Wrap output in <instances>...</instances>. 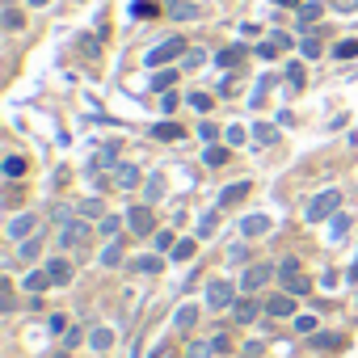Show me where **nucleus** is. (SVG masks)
<instances>
[{"instance_id":"nucleus-1","label":"nucleus","mask_w":358,"mask_h":358,"mask_svg":"<svg viewBox=\"0 0 358 358\" xmlns=\"http://www.w3.org/2000/svg\"><path fill=\"white\" fill-rule=\"evenodd\" d=\"M337 207H341V190H320L316 199H308L303 220H308V224H324V220H333Z\"/></svg>"},{"instance_id":"nucleus-2","label":"nucleus","mask_w":358,"mask_h":358,"mask_svg":"<svg viewBox=\"0 0 358 358\" xmlns=\"http://www.w3.org/2000/svg\"><path fill=\"white\" fill-rule=\"evenodd\" d=\"M232 303H236L232 278H211V282H207V308H211V312H232Z\"/></svg>"},{"instance_id":"nucleus-3","label":"nucleus","mask_w":358,"mask_h":358,"mask_svg":"<svg viewBox=\"0 0 358 358\" xmlns=\"http://www.w3.org/2000/svg\"><path fill=\"white\" fill-rule=\"evenodd\" d=\"M177 55H186V38H164L160 47L148 51V68H160V64H173Z\"/></svg>"},{"instance_id":"nucleus-4","label":"nucleus","mask_w":358,"mask_h":358,"mask_svg":"<svg viewBox=\"0 0 358 358\" xmlns=\"http://www.w3.org/2000/svg\"><path fill=\"white\" fill-rule=\"evenodd\" d=\"M89 236H93V228H89L85 220H68V224L59 228V245H64V249H80V245H89Z\"/></svg>"},{"instance_id":"nucleus-5","label":"nucleus","mask_w":358,"mask_h":358,"mask_svg":"<svg viewBox=\"0 0 358 358\" xmlns=\"http://www.w3.org/2000/svg\"><path fill=\"white\" fill-rule=\"evenodd\" d=\"M270 278H274L270 262H257V266H249V270L241 274V291H245V295H253V291H262V287H266Z\"/></svg>"},{"instance_id":"nucleus-6","label":"nucleus","mask_w":358,"mask_h":358,"mask_svg":"<svg viewBox=\"0 0 358 358\" xmlns=\"http://www.w3.org/2000/svg\"><path fill=\"white\" fill-rule=\"evenodd\" d=\"M127 228L135 236H156V220H152V207H131L127 211Z\"/></svg>"},{"instance_id":"nucleus-7","label":"nucleus","mask_w":358,"mask_h":358,"mask_svg":"<svg viewBox=\"0 0 358 358\" xmlns=\"http://www.w3.org/2000/svg\"><path fill=\"white\" fill-rule=\"evenodd\" d=\"M262 312H266V303H257L253 295H241V299L232 303V320H236V324H253Z\"/></svg>"},{"instance_id":"nucleus-8","label":"nucleus","mask_w":358,"mask_h":358,"mask_svg":"<svg viewBox=\"0 0 358 358\" xmlns=\"http://www.w3.org/2000/svg\"><path fill=\"white\" fill-rule=\"evenodd\" d=\"M266 312H270V320H287V316H295V295H291V291L270 295V299H266Z\"/></svg>"},{"instance_id":"nucleus-9","label":"nucleus","mask_w":358,"mask_h":358,"mask_svg":"<svg viewBox=\"0 0 358 358\" xmlns=\"http://www.w3.org/2000/svg\"><path fill=\"white\" fill-rule=\"evenodd\" d=\"M43 270L51 274V282H55V287H68V282L76 278V270H72V262H68V257H51Z\"/></svg>"},{"instance_id":"nucleus-10","label":"nucleus","mask_w":358,"mask_h":358,"mask_svg":"<svg viewBox=\"0 0 358 358\" xmlns=\"http://www.w3.org/2000/svg\"><path fill=\"white\" fill-rule=\"evenodd\" d=\"M34 232H38V215H34V211L9 220V236H13V241H26V236H34Z\"/></svg>"},{"instance_id":"nucleus-11","label":"nucleus","mask_w":358,"mask_h":358,"mask_svg":"<svg viewBox=\"0 0 358 358\" xmlns=\"http://www.w3.org/2000/svg\"><path fill=\"white\" fill-rule=\"evenodd\" d=\"M47 287H55L47 270H30V274L22 278V291H30V295H38V291H47Z\"/></svg>"},{"instance_id":"nucleus-12","label":"nucleus","mask_w":358,"mask_h":358,"mask_svg":"<svg viewBox=\"0 0 358 358\" xmlns=\"http://www.w3.org/2000/svg\"><path fill=\"white\" fill-rule=\"evenodd\" d=\"M114 182H118V190H135L139 186V169L135 164H118L114 169Z\"/></svg>"},{"instance_id":"nucleus-13","label":"nucleus","mask_w":358,"mask_h":358,"mask_svg":"<svg viewBox=\"0 0 358 358\" xmlns=\"http://www.w3.org/2000/svg\"><path fill=\"white\" fill-rule=\"evenodd\" d=\"M241 232L245 236H266L270 232V215H245L241 220Z\"/></svg>"},{"instance_id":"nucleus-14","label":"nucleus","mask_w":358,"mask_h":358,"mask_svg":"<svg viewBox=\"0 0 358 358\" xmlns=\"http://www.w3.org/2000/svg\"><path fill=\"white\" fill-rule=\"evenodd\" d=\"M110 345H114V329H106V324H101V329H93V333H89V350L106 354Z\"/></svg>"},{"instance_id":"nucleus-15","label":"nucleus","mask_w":358,"mask_h":358,"mask_svg":"<svg viewBox=\"0 0 358 358\" xmlns=\"http://www.w3.org/2000/svg\"><path fill=\"white\" fill-rule=\"evenodd\" d=\"M177 329H182V333H190L194 324H199V308L194 303H182V308H177V320H173Z\"/></svg>"},{"instance_id":"nucleus-16","label":"nucleus","mask_w":358,"mask_h":358,"mask_svg":"<svg viewBox=\"0 0 358 358\" xmlns=\"http://www.w3.org/2000/svg\"><path fill=\"white\" fill-rule=\"evenodd\" d=\"M169 17H177V22H194L199 9L190 5V0H173V5H169Z\"/></svg>"},{"instance_id":"nucleus-17","label":"nucleus","mask_w":358,"mask_h":358,"mask_svg":"<svg viewBox=\"0 0 358 358\" xmlns=\"http://www.w3.org/2000/svg\"><path fill=\"white\" fill-rule=\"evenodd\" d=\"M38 253H43V241H38V232H34V236H26V241L17 245V257H22V262H34Z\"/></svg>"},{"instance_id":"nucleus-18","label":"nucleus","mask_w":358,"mask_h":358,"mask_svg":"<svg viewBox=\"0 0 358 358\" xmlns=\"http://www.w3.org/2000/svg\"><path fill=\"white\" fill-rule=\"evenodd\" d=\"M308 345H312V350H341V337H337V333H312Z\"/></svg>"},{"instance_id":"nucleus-19","label":"nucleus","mask_w":358,"mask_h":358,"mask_svg":"<svg viewBox=\"0 0 358 358\" xmlns=\"http://www.w3.org/2000/svg\"><path fill=\"white\" fill-rule=\"evenodd\" d=\"M114 164H118V148H114V143H106V148L93 156V169H114Z\"/></svg>"},{"instance_id":"nucleus-20","label":"nucleus","mask_w":358,"mask_h":358,"mask_svg":"<svg viewBox=\"0 0 358 358\" xmlns=\"http://www.w3.org/2000/svg\"><path fill=\"white\" fill-rule=\"evenodd\" d=\"M249 194V182H236V186H228L224 194H220V207H232V203H241Z\"/></svg>"},{"instance_id":"nucleus-21","label":"nucleus","mask_w":358,"mask_h":358,"mask_svg":"<svg viewBox=\"0 0 358 358\" xmlns=\"http://www.w3.org/2000/svg\"><path fill=\"white\" fill-rule=\"evenodd\" d=\"M228 156H232V148H220V143H211V148H207V156H203V160H207V164H211V169H220V164H228Z\"/></svg>"},{"instance_id":"nucleus-22","label":"nucleus","mask_w":358,"mask_h":358,"mask_svg":"<svg viewBox=\"0 0 358 358\" xmlns=\"http://www.w3.org/2000/svg\"><path fill=\"white\" fill-rule=\"evenodd\" d=\"M299 274H303L299 257H282V262H278V278H282V282H287V278H299Z\"/></svg>"},{"instance_id":"nucleus-23","label":"nucleus","mask_w":358,"mask_h":358,"mask_svg":"<svg viewBox=\"0 0 358 358\" xmlns=\"http://www.w3.org/2000/svg\"><path fill=\"white\" fill-rule=\"evenodd\" d=\"M220 350H215V341H190V350H186V358H215Z\"/></svg>"},{"instance_id":"nucleus-24","label":"nucleus","mask_w":358,"mask_h":358,"mask_svg":"<svg viewBox=\"0 0 358 358\" xmlns=\"http://www.w3.org/2000/svg\"><path fill=\"white\" fill-rule=\"evenodd\" d=\"M152 135H156V139H182L186 131L177 127V122H156V127H152Z\"/></svg>"},{"instance_id":"nucleus-25","label":"nucleus","mask_w":358,"mask_h":358,"mask_svg":"<svg viewBox=\"0 0 358 358\" xmlns=\"http://www.w3.org/2000/svg\"><path fill=\"white\" fill-rule=\"evenodd\" d=\"M320 13H324V5H299V26H312V22H320Z\"/></svg>"},{"instance_id":"nucleus-26","label":"nucleus","mask_w":358,"mask_h":358,"mask_svg":"<svg viewBox=\"0 0 358 358\" xmlns=\"http://www.w3.org/2000/svg\"><path fill=\"white\" fill-rule=\"evenodd\" d=\"M253 139H257V143H278V131H274L270 122H257V127H253Z\"/></svg>"},{"instance_id":"nucleus-27","label":"nucleus","mask_w":358,"mask_h":358,"mask_svg":"<svg viewBox=\"0 0 358 358\" xmlns=\"http://www.w3.org/2000/svg\"><path fill=\"white\" fill-rule=\"evenodd\" d=\"M135 270H139V274H160L164 262H160V257H135Z\"/></svg>"},{"instance_id":"nucleus-28","label":"nucleus","mask_w":358,"mask_h":358,"mask_svg":"<svg viewBox=\"0 0 358 358\" xmlns=\"http://www.w3.org/2000/svg\"><path fill=\"white\" fill-rule=\"evenodd\" d=\"M143 194H148V203H156L160 194H164V177L156 173V177H148V186H143Z\"/></svg>"},{"instance_id":"nucleus-29","label":"nucleus","mask_w":358,"mask_h":358,"mask_svg":"<svg viewBox=\"0 0 358 358\" xmlns=\"http://www.w3.org/2000/svg\"><path fill=\"white\" fill-rule=\"evenodd\" d=\"M282 291H291V295H308V291H312V282L299 274V278H287V282H282Z\"/></svg>"},{"instance_id":"nucleus-30","label":"nucleus","mask_w":358,"mask_h":358,"mask_svg":"<svg viewBox=\"0 0 358 358\" xmlns=\"http://www.w3.org/2000/svg\"><path fill=\"white\" fill-rule=\"evenodd\" d=\"M333 55H337V59H354V55H358V38H345V43H337V47H333Z\"/></svg>"},{"instance_id":"nucleus-31","label":"nucleus","mask_w":358,"mask_h":358,"mask_svg":"<svg viewBox=\"0 0 358 358\" xmlns=\"http://www.w3.org/2000/svg\"><path fill=\"white\" fill-rule=\"evenodd\" d=\"M22 26H26V17H22L13 5H5V30H22Z\"/></svg>"},{"instance_id":"nucleus-32","label":"nucleus","mask_w":358,"mask_h":358,"mask_svg":"<svg viewBox=\"0 0 358 358\" xmlns=\"http://www.w3.org/2000/svg\"><path fill=\"white\" fill-rule=\"evenodd\" d=\"M299 51H303V59H316V55H320V38H316V34H308V38L299 43Z\"/></svg>"},{"instance_id":"nucleus-33","label":"nucleus","mask_w":358,"mask_h":358,"mask_svg":"<svg viewBox=\"0 0 358 358\" xmlns=\"http://www.w3.org/2000/svg\"><path fill=\"white\" fill-rule=\"evenodd\" d=\"M245 59V47H228V51H220V64L224 68H232V64H241Z\"/></svg>"},{"instance_id":"nucleus-34","label":"nucleus","mask_w":358,"mask_h":358,"mask_svg":"<svg viewBox=\"0 0 358 358\" xmlns=\"http://www.w3.org/2000/svg\"><path fill=\"white\" fill-rule=\"evenodd\" d=\"M215 228H220V215H215V211H207V215L199 220V236H211Z\"/></svg>"},{"instance_id":"nucleus-35","label":"nucleus","mask_w":358,"mask_h":358,"mask_svg":"<svg viewBox=\"0 0 358 358\" xmlns=\"http://www.w3.org/2000/svg\"><path fill=\"white\" fill-rule=\"evenodd\" d=\"M228 262L232 266H245L249 262V245H228Z\"/></svg>"},{"instance_id":"nucleus-36","label":"nucleus","mask_w":358,"mask_h":358,"mask_svg":"<svg viewBox=\"0 0 358 358\" xmlns=\"http://www.w3.org/2000/svg\"><path fill=\"white\" fill-rule=\"evenodd\" d=\"M22 173H26V160L22 156H9L5 160V177H22Z\"/></svg>"},{"instance_id":"nucleus-37","label":"nucleus","mask_w":358,"mask_h":358,"mask_svg":"<svg viewBox=\"0 0 358 358\" xmlns=\"http://www.w3.org/2000/svg\"><path fill=\"white\" fill-rule=\"evenodd\" d=\"M173 257H177V262H190V257H194V241H177Z\"/></svg>"},{"instance_id":"nucleus-38","label":"nucleus","mask_w":358,"mask_h":358,"mask_svg":"<svg viewBox=\"0 0 358 358\" xmlns=\"http://www.w3.org/2000/svg\"><path fill=\"white\" fill-rule=\"evenodd\" d=\"M173 80H177V72H160V76H152V89H160V93H164Z\"/></svg>"},{"instance_id":"nucleus-39","label":"nucleus","mask_w":358,"mask_h":358,"mask_svg":"<svg viewBox=\"0 0 358 358\" xmlns=\"http://www.w3.org/2000/svg\"><path fill=\"white\" fill-rule=\"evenodd\" d=\"M199 139L215 143V139H220V127H215V122H203V127H199Z\"/></svg>"},{"instance_id":"nucleus-40","label":"nucleus","mask_w":358,"mask_h":358,"mask_svg":"<svg viewBox=\"0 0 358 358\" xmlns=\"http://www.w3.org/2000/svg\"><path fill=\"white\" fill-rule=\"evenodd\" d=\"M224 139H228V148L245 143V127H228V131H224Z\"/></svg>"},{"instance_id":"nucleus-41","label":"nucleus","mask_w":358,"mask_h":358,"mask_svg":"<svg viewBox=\"0 0 358 358\" xmlns=\"http://www.w3.org/2000/svg\"><path fill=\"white\" fill-rule=\"evenodd\" d=\"M118 262H122V249H118V245H110V249L101 253V266H118Z\"/></svg>"},{"instance_id":"nucleus-42","label":"nucleus","mask_w":358,"mask_h":358,"mask_svg":"<svg viewBox=\"0 0 358 358\" xmlns=\"http://www.w3.org/2000/svg\"><path fill=\"white\" fill-rule=\"evenodd\" d=\"M131 13H135V17H152L156 5H152V0H139V5H131Z\"/></svg>"},{"instance_id":"nucleus-43","label":"nucleus","mask_w":358,"mask_h":358,"mask_svg":"<svg viewBox=\"0 0 358 358\" xmlns=\"http://www.w3.org/2000/svg\"><path fill=\"white\" fill-rule=\"evenodd\" d=\"M118 228H122V220H118V215H106V220H101V232H106V236H114Z\"/></svg>"},{"instance_id":"nucleus-44","label":"nucleus","mask_w":358,"mask_h":358,"mask_svg":"<svg viewBox=\"0 0 358 358\" xmlns=\"http://www.w3.org/2000/svg\"><path fill=\"white\" fill-rule=\"evenodd\" d=\"M152 241H156V249H160V253H169V245H177V241H173V232H156Z\"/></svg>"},{"instance_id":"nucleus-45","label":"nucleus","mask_w":358,"mask_h":358,"mask_svg":"<svg viewBox=\"0 0 358 358\" xmlns=\"http://www.w3.org/2000/svg\"><path fill=\"white\" fill-rule=\"evenodd\" d=\"M295 329H299V333H308V337H312V333H316V320H312V316H295Z\"/></svg>"},{"instance_id":"nucleus-46","label":"nucleus","mask_w":358,"mask_h":358,"mask_svg":"<svg viewBox=\"0 0 358 358\" xmlns=\"http://www.w3.org/2000/svg\"><path fill=\"white\" fill-rule=\"evenodd\" d=\"M278 51H282V47H274V43H270V38H266V43H262V47H257V55H262V59H274V55H278Z\"/></svg>"},{"instance_id":"nucleus-47","label":"nucleus","mask_w":358,"mask_h":358,"mask_svg":"<svg viewBox=\"0 0 358 358\" xmlns=\"http://www.w3.org/2000/svg\"><path fill=\"white\" fill-rule=\"evenodd\" d=\"M287 80L299 89V85H303V68H299V64H291V68H287Z\"/></svg>"},{"instance_id":"nucleus-48","label":"nucleus","mask_w":358,"mask_h":358,"mask_svg":"<svg viewBox=\"0 0 358 358\" xmlns=\"http://www.w3.org/2000/svg\"><path fill=\"white\" fill-rule=\"evenodd\" d=\"M190 106H194V110H211V97H207V93H190Z\"/></svg>"},{"instance_id":"nucleus-49","label":"nucleus","mask_w":358,"mask_h":358,"mask_svg":"<svg viewBox=\"0 0 358 358\" xmlns=\"http://www.w3.org/2000/svg\"><path fill=\"white\" fill-rule=\"evenodd\" d=\"M80 215H101V203H97V199H85V203H80Z\"/></svg>"},{"instance_id":"nucleus-50","label":"nucleus","mask_w":358,"mask_h":358,"mask_svg":"<svg viewBox=\"0 0 358 358\" xmlns=\"http://www.w3.org/2000/svg\"><path fill=\"white\" fill-rule=\"evenodd\" d=\"M350 232V220L345 215H333V236H345Z\"/></svg>"},{"instance_id":"nucleus-51","label":"nucleus","mask_w":358,"mask_h":358,"mask_svg":"<svg viewBox=\"0 0 358 358\" xmlns=\"http://www.w3.org/2000/svg\"><path fill=\"white\" fill-rule=\"evenodd\" d=\"M211 341H215V350H220V354H228V350H232V337H228V333H215Z\"/></svg>"},{"instance_id":"nucleus-52","label":"nucleus","mask_w":358,"mask_h":358,"mask_svg":"<svg viewBox=\"0 0 358 358\" xmlns=\"http://www.w3.org/2000/svg\"><path fill=\"white\" fill-rule=\"evenodd\" d=\"M241 358H262V341H245V354Z\"/></svg>"},{"instance_id":"nucleus-53","label":"nucleus","mask_w":358,"mask_h":358,"mask_svg":"<svg viewBox=\"0 0 358 358\" xmlns=\"http://www.w3.org/2000/svg\"><path fill=\"white\" fill-rule=\"evenodd\" d=\"M182 64H186V68H199V64H203V51H186V59H182Z\"/></svg>"},{"instance_id":"nucleus-54","label":"nucleus","mask_w":358,"mask_h":358,"mask_svg":"<svg viewBox=\"0 0 358 358\" xmlns=\"http://www.w3.org/2000/svg\"><path fill=\"white\" fill-rule=\"evenodd\" d=\"M51 220H59V224H68V220H72V211H68V207H55V211H51Z\"/></svg>"},{"instance_id":"nucleus-55","label":"nucleus","mask_w":358,"mask_h":358,"mask_svg":"<svg viewBox=\"0 0 358 358\" xmlns=\"http://www.w3.org/2000/svg\"><path fill=\"white\" fill-rule=\"evenodd\" d=\"M64 329H68V320H64V316L55 312V316H51V333H64Z\"/></svg>"},{"instance_id":"nucleus-56","label":"nucleus","mask_w":358,"mask_h":358,"mask_svg":"<svg viewBox=\"0 0 358 358\" xmlns=\"http://www.w3.org/2000/svg\"><path fill=\"white\" fill-rule=\"evenodd\" d=\"M337 9H341V13H350V9H358V0H337Z\"/></svg>"},{"instance_id":"nucleus-57","label":"nucleus","mask_w":358,"mask_h":358,"mask_svg":"<svg viewBox=\"0 0 358 358\" xmlns=\"http://www.w3.org/2000/svg\"><path fill=\"white\" fill-rule=\"evenodd\" d=\"M274 5H287V9H291V5H299V0H274Z\"/></svg>"},{"instance_id":"nucleus-58","label":"nucleus","mask_w":358,"mask_h":358,"mask_svg":"<svg viewBox=\"0 0 358 358\" xmlns=\"http://www.w3.org/2000/svg\"><path fill=\"white\" fill-rule=\"evenodd\" d=\"M30 5H34V9H43V5H51V0H30Z\"/></svg>"},{"instance_id":"nucleus-59","label":"nucleus","mask_w":358,"mask_h":358,"mask_svg":"<svg viewBox=\"0 0 358 358\" xmlns=\"http://www.w3.org/2000/svg\"><path fill=\"white\" fill-rule=\"evenodd\" d=\"M5 5H17V0H5Z\"/></svg>"}]
</instances>
